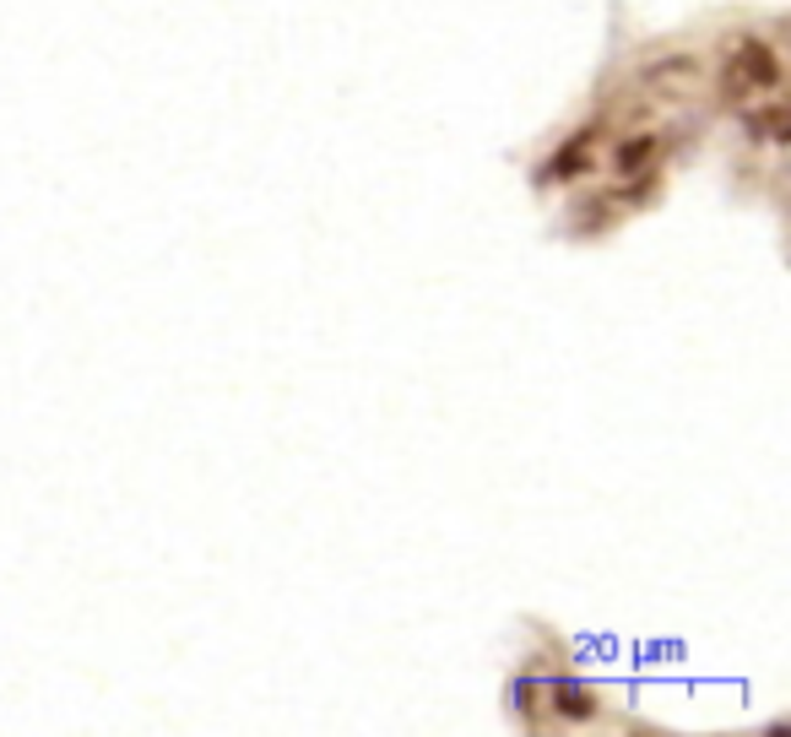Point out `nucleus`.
I'll return each mask as SVG.
<instances>
[{"instance_id": "423d86ee", "label": "nucleus", "mask_w": 791, "mask_h": 737, "mask_svg": "<svg viewBox=\"0 0 791 737\" xmlns=\"http://www.w3.org/2000/svg\"><path fill=\"white\" fill-rule=\"evenodd\" d=\"M553 694H559V711H564V716H592V711H596L592 694H586L581 683H559Z\"/></svg>"}, {"instance_id": "f03ea898", "label": "nucleus", "mask_w": 791, "mask_h": 737, "mask_svg": "<svg viewBox=\"0 0 791 737\" xmlns=\"http://www.w3.org/2000/svg\"><path fill=\"white\" fill-rule=\"evenodd\" d=\"M646 82L661 87L657 98H694V93H700V82H705V71H700L694 55H661L657 66L646 71Z\"/></svg>"}, {"instance_id": "39448f33", "label": "nucleus", "mask_w": 791, "mask_h": 737, "mask_svg": "<svg viewBox=\"0 0 791 737\" xmlns=\"http://www.w3.org/2000/svg\"><path fill=\"white\" fill-rule=\"evenodd\" d=\"M586 152H592V131H581L575 141L559 147V158L542 169V180H559V174H586Z\"/></svg>"}, {"instance_id": "7ed1b4c3", "label": "nucleus", "mask_w": 791, "mask_h": 737, "mask_svg": "<svg viewBox=\"0 0 791 737\" xmlns=\"http://www.w3.org/2000/svg\"><path fill=\"white\" fill-rule=\"evenodd\" d=\"M743 131L754 136V141H791V109L776 98V104H765V109H748V120H743Z\"/></svg>"}, {"instance_id": "f257e3e1", "label": "nucleus", "mask_w": 791, "mask_h": 737, "mask_svg": "<svg viewBox=\"0 0 791 737\" xmlns=\"http://www.w3.org/2000/svg\"><path fill=\"white\" fill-rule=\"evenodd\" d=\"M776 82H781V61H776V50L759 44V39H743L722 71L726 98H754L759 87H776Z\"/></svg>"}, {"instance_id": "20e7f679", "label": "nucleus", "mask_w": 791, "mask_h": 737, "mask_svg": "<svg viewBox=\"0 0 791 737\" xmlns=\"http://www.w3.org/2000/svg\"><path fill=\"white\" fill-rule=\"evenodd\" d=\"M657 152H661V131H635L629 141H618L613 163H618V174H635V169H646Z\"/></svg>"}]
</instances>
